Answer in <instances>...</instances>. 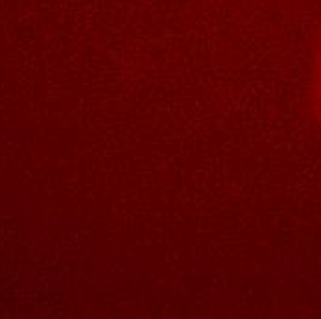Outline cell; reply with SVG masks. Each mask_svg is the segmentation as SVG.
Instances as JSON below:
<instances>
[{
    "instance_id": "6da1fadb",
    "label": "cell",
    "mask_w": 321,
    "mask_h": 319,
    "mask_svg": "<svg viewBox=\"0 0 321 319\" xmlns=\"http://www.w3.org/2000/svg\"><path fill=\"white\" fill-rule=\"evenodd\" d=\"M316 89H318V94L321 98V48L318 52V57H316Z\"/></svg>"
}]
</instances>
